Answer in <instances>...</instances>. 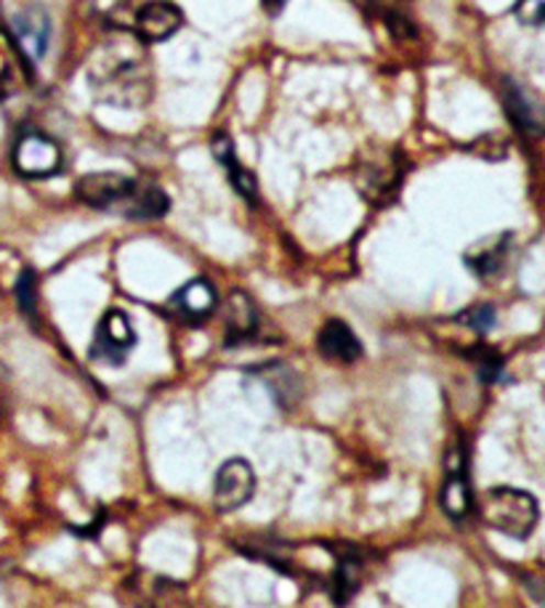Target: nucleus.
Segmentation results:
<instances>
[{
  "label": "nucleus",
  "instance_id": "4be33fe9",
  "mask_svg": "<svg viewBox=\"0 0 545 608\" xmlns=\"http://www.w3.org/2000/svg\"><path fill=\"white\" fill-rule=\"evenodd\" d=\"M458 319L463 322V325L477 329V333H487V329L496 325V308H492V306H474V308H468V312H463Z\"/></svg>",
  "mask_w": 545,
  "mask_h": 608
},
{
  "label": "nucleus",
  "instance_id": "dca6fc26",
  "mask_svg": "<svg viewBox=\"0 0 545 608\" xmlns=\"http://www.w3.org/2000/svg\"><path fill=\"white\" fill-rule=\"evenodd\" d=\"M215 303H219V295H215L213 284L205 280H192L174 295V306L187 319H205L213 314Z\"/></svg>",
  "mask_w": 545,
  "mask_h": 608
},
{
  "label": "nucleus",
  "instance_id": "2eb2a0df",
  "mask_svg": "<svg viewBox=\"0 0 545 608\" xmlns=\"http://www.w3.org/2000/svg\"><path fill=\"white\" fill-rule=\"evenodd\" d=\"M256 378L262 380L266 389H269V394L275 396V402L282 404V407H293L298 398L303 396L301 378H298V372L288 364H266L256 372Z\"/></svg>",
  "mask_w": 545,
  "mask_h": 608
},
{
  "label": "nucleus",
  "instance_id": "9d476101",
  "mask_svg": "<svg viewBox=\"0 0 545 608\" xmlns=\"http://www.w3.org/2000/svg\"><path fill=\"white\" fill-rule=\"evenodd\" d=\"M503 104L509 117L516 123L519 131L532 133V136H541L545 133V106L541 99H535L524 86L509 80L503 86Z\"/></svg>",
  "mask_w": 545,
  "mask_h": 608
},
{
  "label": "nucleus",
  "instance_id": "1a4fd4ad",
  "mask_svg": "<svg viewBox=\"0 0 545 608\" xmlns=\"http://www.w3.org/2000/svg\"><path fill=\"white\" fill-rule=\"evenodd\" d=\"M131 179L120 173H88L75 183V194L80 202L91 207H118L125 200V194L133 189Z\"/></svg>",
  "mask_w": 545,
  "mask_h": 608
},
{
  "label": "nucleus",
  "instance_id": "5701e85b",
  "mask_svg": "<svg viewBox=\"0 0 545 608\" xmlns=\"http://www.w3.org/2000/svg\"><path fill=\"white\" fill-rule=\"evenodd\" d=\"M477 362H479V375H481V380L492 383V380L500 378V359H498V353L487 351V348H479V351H477Z\"/></svg>",
  "mask_w": 545,
  "mask_h": 608
},
{
  "label": "nucleus",
  "instance_id": "b1692460",
  "mask_svg": "<svg viewBox=\"0 0 545 608\" xmlns=\"http://www.w3.org/2000/svg\"><path fill=\"white\" fill-rule=\"evenodd\" d=\"M9 402H11V372L9 367L0 364V415L9 409Z\"/></svg>",
  "mask_w": 545,
  "mask_h": 608
},
{
  "label": "nucleus",
  "instance_id": "4468645a",
  "mask_svg": "<svg viewBox=\"0 0 545 608\" xmlns=\"http://www.w3.org/2000/svg\"><path fill=\"white\" fill-rule=\"evenodd\" d=\"M118 207L129 215V218L149 221L166 215L170 200L166 192H160V189L152 187V183H133V189L125 194V200L120 202Z\"/></svg>",
  "mask_w": 545,
  "mask_h": 608
},
{
  "label": "nucleus",
  "instance_id": "39448f33",
  "mask_svg": "<svg viewBox=\"0 0 545 608\" xmlns=\"http://www.w3.org/2000/svg\"><path fill=\"white\" fill-rule=\"evenodd\" d=\"M357 183L370 202H386L394 198L402 183V168H399V151L378 149L367 157L357 170Z\"/></svg>",
  "mask_w": 545,
  "mask_h": 608
},
{
  "label": "nucleus",
  "instance_id": "412c9836",
  "mask_svg": "<svg viewBox=\"0 0 545 608\" xmlns=\"http://www.w3.org/2000/svg\"><path fill=\"white\" fill-rule=\"evenodd\" d=\"M35 288H37L35 274H33V271H24L22 280L16 282V301H19V306H22V312L30 316V319L35 316V297H37Z\"/></svg>",
  "mask_w": 545,
  "mask_h": 608
},
{
  "label": "nucleus",
  "instance_id": "6ab92c4d",
  "mask_svg": "<svg viewBox=\"0 0 545 608\" xmlns=\"http://www.w3.org/2000/svg\"><path fill=\"white\" fill-rule=\"evenodd\" d=\"M91 14L99 19L101 24L115 30H131L133 16L138 9H133V0H88Z\"/></svg>",
  "mask_w": 545,
  "mask_h": 608
},
{
  "label": "nucleus",
  "instance_id": "f8f14e48",
  "mask_svg": "<svg viewBox=\"0 0 545 608\" xmlns=\"http://www.w3.org/2000/svg\"><path fill=\"white\" fill-rule=\"evenodd\" d=\"M316 348H320V357L327 359V362L352 364L363 357V344H359L357 335L352 333V327L341 319L327 322V325L320 329Z\"/></svg>",
  "mask_w": 545,
  "mask_h": 608
},
{
  "label": "nucleus",
  "instance_id": "f3484780",
  "mask_svg": "<svg viewBox=\"0 0 545 608\" xmlns=\"http://www.w3.org/2000/svg\"><path fill=\"white\" fill-rule=\"evenodd\" d=\"M213 155L219 157V162L226 168V173H230V181L234 183V189H237V192L243 194V198L248 202H256V198H258L256 179H253L251 170H245L243 165H240L237 155H234L232 138L226 136V133H219V136L213 138Z\"/></svg>",
  "mask_w": 545,
  "mask_h": 608
},
{
  "label": "nucleus",
  "instance_id": "aec40b11",
  "mask_svg": "<svg viewBox=\"0 0 545 608\" xmlns=\"http://www.w3.org/2000/svg\"><path fill=\"white\" fill-rule=\"evenodd\" d=\"M513 14L527 27H545V0H516Z\"/></svg>",
  "mask_w": 545,
  "mask_h": 608
},
{
  "label": "nucleus",
  "instance_id": "9b49d317",
  "mask_svg": "<svg viewBox=\"0 0 545 608\" xmlns=\"http://www.w3.org/2000/svg\"><path fill=\"white\" fill-rule=\"evenodd\" d=\"M440 503L447 516L455 518V521H463L474 508V494L466 478V458H463V452H455L453 458H449L447 484L440 494Z\"/></svg>",
  "mask_w": 545,
  "mask_h": 608
},
{
  "label": "nucleus",
  "instance_id": "6e6552de",
  "mask_svg": "<svg viewBox=\"0 0 545 608\" xmlns=\"http://www.w3.org/2000/svg\"><path fill=\"white\" fill-rule=\"evenodd\" d=\"M11 30H14V41L22 48V54L30 61H41L46 56L51 43V19L46 9L41 5H30V9L19 11L11 19Z\"/></svg>",
  "mask_w": 545,
  "mask_h": 608
},
{
  "label": "nucleus",
  "instance_id": "0eeeda50",
  "mask_svg": "<svg viewBox=\"0 0 545 608\" xmlns=\"http://www.w3.org/2000/svg\"><path fill=\"white\" fill-rule=\"evenodd\" d=\"M183 14L170 0H149L133 16V35L142 43H163L181 30Z\"/></svg>",
  "mask_w": 545,
  "mask_h": 608
},
{
  "label": "nucleus",
  "instance_id": "a211bd4d",
  "mask_svg": "<svg viewBox=\"0 0 545 608\" xmlns=\"http://www.w3.org/2000/svg\"><path fill=\"white\" fill-rule=\"evenodd\" d=\"M258 327V314H256V303L251 301L245 293H234L230 297V306H226V335L230 340L240 338H251Z\"/></svg>",
  "mask_w": 545,
  "mask_h": 608
},
{
  "label": "nucleus",
  "instance_id": "ddd939ff",
  "mask_svg": "<svg viewBox=\"0 0 545 608\" xmlns=\"http://www.w3.org/2000/svg\"><path fill=\"white\" fill-rule=\"evenodd\" d=\"M511 250V234H496V237H487L485 243L474 245L466 252V266L477 277H496L503 269L505 258Z\"/></svg>",
  "mask_w": 545,
  "mask_h": 608
},
{
  "label": "nucleus",
  "instance_id": "f257e3e1",
  "mask_svg": "<svg viewBox=\"0 0 545 608\" xmlns=\"http://www.w3.org/2000/svg\"><path fill=\"white\" fill-rule=\"evenodd\" d=\"M88 80L99 101L123 110H138L152 97V72L138 37L123 35L104 43L88 65Z\"/></svg>",
  "mask_w": 545,
  "mask_h": 608
},
{
  "label": "nucleus",
  "instance_id": "393cba45",
  "mask_svg": "<svg viewBox=\"0 0 545 608\" xmlns=\"http://www.w3.org/2000/svg\"><path fill=\"white\" fill-rule=\"evenodd\" d=\"M9 59H5L3 54H0V97H3L5 86H9Z\"/></svg>",
  "mask_w": 545,
  "mask_h": 608
},
{
  "label": "nucleus",
  "instance_id": "20e7f679",
  "mask_svg": "<svg viewBox=\"0 0 545 608\" xmlns=\"http://www.w3.org/2000/svg\"><path fill=\"white\" fill-rule=\"evenodd\" d=\"M256 494V473H253L251 462L243 458L226 460L221 471L215 473L213 486V503L221 513L240 510L248 505V499Z\"/></svg>",
  "mask_w": 545,
  "mask_h": 608
},
{
  "label": "nucleus",
  "instance_id": "f03ea898",
  "mask_svg": "<svg viewBox=\"0 0 545 608\" xmlns=\"http://www.w3.org/2000/svg\"><path fill=\"white\" fill-rule=\"evenodd\" d=\"M479 516L490 529L511 540H527L541 521V508L530 492L513 486H496L479 497Z\"/></svg>",
  "mask_w": 545,
  "mask_h": 608
},
{
  "label": "nucleus",
  "instance_id": "423d86ee",
  "mask_svg": "<svg viewBox=\"0 0 545 608\" xmlns=\"http://www.w3.org/2000/svg\"><path fill=\"white\" fill-rule=\"evenodd\" d=\"M133 344H136V329H133L129 314L112 312L104 314V319L99 322L97 327V340L91 346V357L97 362H110V364H123L125 353L131 351Z\"/></svg>",
  "mask_w": 545,
  "mask_h": 608
},
{
  "label": "nucleus",
  "instance_id": "7ed1b4c3",
  "mask_svg": "<svg viewBox=\"0 0 545 608\" xmlns=\"http://www.w3.org/2000/svg\"><path fill=\"white\" fill-rule=\"evenodd\" d=\"M14 168L24 179H51L62 170V149L46 133H24L14 147Z\"/></svg>",
  "mask_w": 545,
  "mask_h": 608
},
{
  "label": "nucleus",
  "instance_id": "a878e982",
  "mask_svg": "<svg viewBox=\"0 0 545 608\" xmlns=\"http://www.w3.org/2000/svg\"><path fill=\"white\" fill-rule=\"evenodd\" d=\"M282 5H285V0H264V9H266V11H269V14H271V16H275V14H280V11H282Z\"/></svg>",
  "mask_w": 545,
  "mask_h": 608
}]
</instances>
